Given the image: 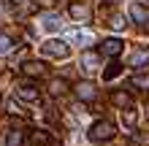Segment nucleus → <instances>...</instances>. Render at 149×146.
Listing matches in <instances>:
<instances>
[{
  "instance_id": "nucleus-27",
  "label": "nucleus",
  "mask_w": 149,
  "mask_h": 146,
  "mask_svg": "<svg viewBox=\"0 0 149 146\" xmlns=\"http://www.w3.org/2000/svg\"><path fill=\"white\" fill-rule=\"evenodd\" d=\"M146 3H149V0H146Z\"/></svg>"
},
{
  "instance_id": "nucleus-17",
  "label": "nucleus",
  "mask_w": 149,
  "mask_h": 146,
  "mask_svg": "<svg viewBox=\"0 0 149 146\" xmlns=\"http://www.w3.org/2000/svg\"><path fill=\"white\" fill-rule=\"evenodd\" d=\"M16 51V41L11 35H6V33H0V54L8 57V54H14Z\"/></svg>"
},
{
  "instance_id": "nucleus-7",
  "label": "nucleus",
  "mask_w": 149,
  "mask_h": 146,
  "mask_svg": "<svg viewBox=\"0 0 149 146\" xmlns=\"http://www.w3.org/2000/svg\"><path fill=\"white\" fill-rule=\"evenodd\" d=\"M122 49H125V41H122V38H106V41L100 44V54H106V57H119Z\"/></svg>"
},
{
  "instance_id": "nucleus-19",
  "label": "nucleus",
  "mask_w": 149,
  "mask_h": 146,
  "mask_svg": "<svg viewBox=\"0 0 149 146\" xmlns=\"http://www.w3.org/2000/svg\"><path fill=\"white\" fill-rule=\"evenodd\" d=\"M119 73H122V65L119 62H111V65H106V71H103V81H114Z\"/></svg>"
},
{
  "instance_id": "nucleus-14",
  "label": "nucleus",
  "mask_w": 149,
  "mask_h": 146,
  "mask_svg": "<svg viewBox=\"0 0 149 146\" xmlns=\"http://www.w3.org/2000/svg\"><path fill=\"white\" fill-rule=\"evenodd\" d=\"M46 89H49V95H52V98H63L71 87H68V81H65V79H49V87H46Z\"/></svg>"
},
{
  "instance_id": "nucleus-1",
  "label": "nucleus",
  "mask_w": 149,
  "mask_h": 146,
  "mask_svg": "<svg viewBox=\"0 0 149 146\" xmlns=\"http://www.w3.org/2000/svg\"><path fill=\"white\" fill-rule=\"evenodd\" d=\"M87 135H90L92 143H106V141H111L114 135H117V127H114V122H109V119H98V122L90 125Z\"/></svg>"
},
{
  "instance_id": "nucleus-4",
  "label": "nucleus",
  "mask_w": 149,
  "mask_h": 146,
  "mask_svg": "<svg viewBox=\"0 0 149 146\" xmlns=\"http://www.w3.org/2000/svg\"><path fill=\"white\" fill-rule=\"evenodd\" d=\"M127 16H130V22H133V24H138V27H146V24H149V8L144 3H130Z\"/></svg>"
},
{
  "instance_id": "nucleus-5",
  "label": "nucleus",
  "mask_w": 149,
  "mask_h": 146,
  "mask_svg": "<svg viewBox=\"0 0 149 146\" xmlns=\"http://www.w3.org/2000/svg\"><path fill=\"white\" fill-rule=\"evenodd\" d=\"M73 95L81 100V103H92L95 98H98V89H95L92 81H79L76 87H73Z\"/></svg>"
},
{
  "instance_id": "nucleus-23",
  "label": "nucleus",
  "mask_w": 149,
  "mask_h": 146,
  "mask_svg": "<svg viewBox=\"0 0 149 146\" xmlns=\"http://www.w3.org/2000/svg\"><path fill=\"white\" fill-rule=\"evenodd\" d=\"M8 111H11L14 116H19L22 111H19V106H16V100H8Z\"/></svg>"
},
{
  "instance_id": "nucleus-24",
  "label": "nucleus",
  "mask_w": 149,
  "mask_h": 146,
  "mask_svg": "<svg viewBox=\"0 0 149 146\" xmlns=\"http://www.w3.org/2000/svg\"><path fill=\"white\" fill-rule=\"evenodd\" d=\"M38 6H43V8H52V6H57V0H36Z\"/></svg>"
},
{
  "instance_id": "nucleus-20",
  "label": "nucleus",
  "mask_w": 149,
  "mask_h": 146,
  "mask_svg": "<svg viewBox=\"0 0 149 146\" xmlns=\"http://www.w3.org/2000/svg\"><path fill=\"white\" fill-rule=\"evenodd\" d=\"M71 44H79V46H84V44H92V33H81V30L71 33Z\"/></svg>"
},
{
  "instance_id": "nucleus-15",
  "label": "nucleus",
  "mask_w": 149,
  "mask_h": 146,
  "mask_svg": "<svg viewBox=\"0 0 149 146\" xmlns=\"http://www.w3.org/2000/svg\"><path fill=\"white\" fill-rule=\"evenodd\" d=\"M68 14H71V19H87L92 11H90V6H84V3H71L68 6Z\"/></svg>"
},
{
  "instance_id": "nucleus-12",
  "label": "nucleus",
  "mask_w": 149,
  "mask_h": 146,
  "mask_svg": "<svg viewBox=\"0 0 149 146\" xmlns=\"http://www.w3.org/2000/svg\"><path fill=\"white\" fill-rule=\"evenodd\" d=\"M111 103H114L117 108L125 111V108L133 106V98H130V92H127V89H117V92H111Z\"/></svg>"
},
{
  "instance_id": "nucleus-9",
  "label": "nucleus",
  "mask_w": 149,
  "mask_h": 146,
  "mask_svg": "<svg viewBox=\"0 0 149 146\" xmlns=\"http://www.w3.org/2000/svg\"><path fill=\"white\" fill-rule=\"evenodd\" d=\"M24 143L27 146H52L54 141H52V135L46 130H30L27 138H24Z\"/></svg>"
},
{
  "instance_id": "nucleus-22",
  "label": "nucleus",
  "mask_w": 149,
  "mask_h": 146,
  "mask_svg": "<svg viewBox=\"0 0 149 146\" xmlns=\"http://www.w3.org/2000/svg\"><path fill=\"white\" fill-rule=\"evenodd\" d=\"M106 27H111V30H122V27H125V19H122L119 14H114L111 19H109V24H106Z\"/></svg>"
},
{
  "instance_id": "nucleus-16",
  "label": "nucleus",
  "mask_w": 149,
  "mask_h": 146,
  "mask_svg": "<svg viewBox=\"0 0 149 146\" xmlns=\"http://www.w3.org/2000/svg\"><path fill=\"white\" fill-rule=\"evenodd\" d=\"M122 125H125L127 130H136V125H138V111H136L133 106L122 111Z\"/></svg>"
},
{
  "instance_id": "nucleus-6",
  "label": "nucleus",
  "mask_w": 149,
  "mask_h": 146,
  "mask_svg": "<svg viewBox=\"0 0 149 146\" xmlns=\"http://www.w3.org/2000/svg\"><path fill=\"white\" fill-rule=\"evenodd\" d=\"M16 98H19V100H27V103H36L41 98V92H38V87L33 81H22L19 87H16Z\"/></svg>"
},
{
  "instance_id": "nucleus-21",
  "label": "nucleus",
  "mask_w": 149,
  "mask_h": 146,
  "mask_svg": "<svg viewBox=\"0 0 149 146\" xmlns=\"http://www.w3.org/2000/svg\"><path fill=\"white\" fill-rule=\"evenodd\" d=\"M22 138H27V135H22V130H11L8 133V146H19Z\"/></svg>"
},
{
  "instance_id": "nucleus-13",
  "label": "nucleus",
  "mask_w": 149,
  "mask_h": 146,
  "mask_svg": "<svg viewBox=\"0 0 149 146\" xmlns=\"http://www.w3.org/2000/svg\"><path fill=\"white\" fill-rule=\"evenodd\" d=\"M100 65V51H84L81 54V71H95V68Z\"/></svg>"
},
{
  "instance_id": "nucleus-25",
  "label": "nucleus",
  "mask_w": 149,
  "mask_h": 146,
  "mask_svg": "<svg viewBox=\"0 0 149 146\" xmlns=\"http://www.w3.org/2000/svg\"><path fill=\"white\" fill-rule=\"evenodd\" d=\"M8 79H11V73H8V71L0 73V87H3V84H8Z\"/></svg>"
},
{
  "instance_id": "nucleus-11",
  "label": "nucleus",
  "mask_w": 149,
  "mask_h": 146,
  "mask_svg": "<svg viewBox=\"0 0 149 146\" xmlns=\"http://www.w3.org/2000/svg\"><path fill=\"white\" fill-rule=\"evenodd\" d=\"M146 65H149V49L138 46L133 54H130V68H146Z\"/></svg>"
},
{
  "instance_id": "nucleus-10",
  "label": "nucleus",
  "mask_w": 149,
  "mask_h": 146,
  "mask_svg": "<svg viewBox=\"0 0 149 146\" xmlns=\"http://www.w3.org/2000/svg\"><path fill=\"white\" fill-rule=\"evenodd\" d=\"M41 30H46V33L63 30V16H60V14H43L41 16Z\"/></svg>"
},
{
  "instance_id": "nucleus-26",
  "label": "nucleus",
  "mask_w": 149,
  "mask_h": 146,
  "mask_svg": "<svg viewBox=\"0 0 149 146\" xmlns=\"http://www.w3.org/2000/svg\"><path fill=\"white\" fill-rule=\"evenodd\" d=\"M52 146H63V143H52Z\"/></svg>"
},
{
  "instance_id": "nucleus-2",
  "label": "nucleus",
  "mask_w": 149,
  "mask_h": 146,
  "mask_svg": "<svg viewBox=\"0 0 149 146\" xmlns=\"http://www.w3.org/2000/svg\"><path fill=\"white\" fill-rule=\"evenodd\" d=\"M41 54L46 60H65L71 54V46H68V41H60V38H49L46 44L41 46Z\"/></svg>"
},
{
  "instance_id": "nucleus-8",
  "label": "nucleus",
  "mask_w": 149,
  "mask_h": 146,
  "mask_svg": "<svg viewBox=\"0 0 149 146\" xmlns=\"http://www.w3.org/2000/svg\"><path fill=\"white\" fill-rule=\"evenodd\" d=\"M22 73L27 76V79H38V76L46 73V65H43L41 60H24L22 62Z\"/></svg>"
},
{
  "instance_id": "nucleus-18",
  "label": "nucleus",
  "mask_w": 149,
  "mask_h": 146,
  "mask_svg": "<svg viewBox=\"0 0 149 146\" xmlns=\"http://www.w3.org/2000/svg\"><path fill=\"white\" fill-rule=\"evenodd\" d=\"M130 87L141 89V92H149V73H136L133 79H130Z\"/></svg>"
},
{
  "instance_id": "nucleus-3",
  "label": "nucleus",
  "mask_w": 149,
  "mask_h": 146,
  "mask_svg": "<svg viewBox=\"0 0 149 146\" xmlns=\"http://www.w3.org/2000/svg\"><path fill=\"white\" fill-rule=\"evenodd\" d=\"M38 11V3L36 0H11V14L19 16V19H27Z\"/></svg>"
}]
</instances>
